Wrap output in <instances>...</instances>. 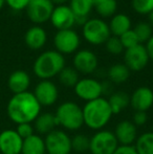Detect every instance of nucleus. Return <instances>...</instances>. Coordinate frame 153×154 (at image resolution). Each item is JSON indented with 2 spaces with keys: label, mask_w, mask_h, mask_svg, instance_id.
<instances>
[{
  "label": "nucleus",
  "mask_w": 153,
  "mask_h": 154,
  "mask_svg": "<svg viewBox=\"0 0 153 154\" xmlns=\"http://www.w3.org/2000/svg\"><path fill=\"white\" fill-rule=\"evenodd\" d=\"M41 105L33 92L25 91L14 94L6 106V112L13 123H34L41 113Z\"/></svg>",
  "instance_id": "1"
},
{
  "label": "nucleus",
  "mask_w": 153,
  "mask_h": 154,
  "mask_svg": "<svg viewBox=\"0 0 153 154\" xmlns=\"http://www.w3.org/2000/svg\"><path fill=\"white\" fill-rule=\"evenodd\" d=\"M82 111L84 125L94 131L104 129L113 116L108 100L103 97L85 103Z\"/></svg>",
  "instance_id": "2"
},
{
  "label": "nucleus",
  "mask_w": 153,
  "mask_h": 154,
  "mask_svg": "<svg viewBox=\"0 0 153 154\" xmlns=\"http://www.w3.org/2000/svg\"><path fill=\"white\" fill-rule=\"evenodd\" d=\"M64 67L65 59L63 55L57 51H46L35 60L33 70L40 80H50L57 77Z\"/></svg>",
  "instance_id": "3"
},
{
  "label": "nucleus",
  "mask_w": 153,
  "mask_h": 154,
  "mask_svg": "<svg viewBox=\"0 0 153 154\" xmlns=\"http://www.w3.org/2000/svg\"><path fill=\"white\" fill-rule=\"evenodd\" d=\"M55 118L58 127H61L64 131H78L84 125L82 107L76 102L65 101L57 107Z\"/></svg>",
  "instance_id": "4"
},
{
  "label": "nucleus",
  "mask_w": 153,
  "mask_h": 154,
  "mask_svg": "<svg viewBox=\"0 0 153 154\" xmlns=\"http://www.w3.org/2000/svg\"><path fill=\"white\" fill-rule=\"evenodd\" d=\"M82 34L84 39L92 45L104 44L111 36L109 25L101 18L88 19L82 26Z\"/></svg>",
  "instance_id": "5"
},
{
  "label": "nucleus",
  "mask_w": 153,
  "mask_h": 154,
  "mask_svg": "<svg viewBox=\"0 0 153 154\" xmlns=\"http://www.w3.org/2000/svg\"><path fill=\"white\" fill-rule=\"evenodd\" d=\"M118 146L115 133L110 130H99L90 136L89 152L91 154H113Z\"/></svg>",
  "instance_id": "6"
},
{
  "label": "nucleus",
  "mask_w": 153,
  "mask_h": 154,
  "mask_svg": "<svg viewBox=\"0 0 153 154\" xmlns=\"http://www.w3.org/2000/svg\"><path fill=\"white\" fill-rule=\"evenodd\" d=\"M44 143L47 154H70L72 152V137L67 132L59 128L45 135Z\"/></svg>",
  "instance_id": "7"
},
{
  "label": "nucleus",
  "mask_w": 153,
  "mask_h": 154,
  "mask_svg": "<svg viewBox=\"0 0 153 154\" xmlns=\"http://www.w3.org/2000/svg\"><path fill=\"white\" fill-rule=\"evenodd\" d=\"M74 91L80 100L87 103L102 97V94L104 93V88H103V83H101L96 79L83 78V79H80L76 84V86L74 87Z\"/></svg>",
  "instance_id": "8"
},
{
  "label": "nucleus",
  "mask_w": 153,
  "mask_h": 154,
  "mask_svg": "<svg viewBox=\"0 0 153 154\" xmlns=\"http://www.w3.org/2000/svg\"><path fill=\"white\" fill-rule=\"evenodd\" d=\"M56 51L61 55H70L78 51L80 46V37L72 29L58 31L54 38Z\"/></svg>",
  "instance_id": "9"
},
{
  "label": "nucleus",
  "mask_w": 153,
  "mask_h": 154,
  "mask_svg": "<svg viewBox=\"0 0 153 154\" xmlns=\"http://www.w3.org/2000/svg\"><path fill=\"white\" fill-rule=\"evenodd\" d=\"M150 59L144 44H137L131 48L125 49L124 64L130 71H142L148 65Z\"/></svg>",
  "instance_id": "10"
},
{
  "label": "nucleus",
  "mask_w": 153,
  "mask_h": 154,
  "mask_svg": "<svg viewBox=\"0 0 153 154\" xmlns=\"http://www.w3.org/2000/svg\"><path fill=\"white\" fill-rule=\"evenodd\" d=\"M55 8L50 0H31L26 8L29 19L36 24H42L50 20Z\"/></svg>",
  "instance_id": "11"
},
{
  "label": "nucleus",
  "mask_w": 153,
  "mask_h": 154,
  "mask_svg": "<svg viewBox=\"0 0 153 154\" xmlns=\"http://www.w3.org/2000/svg\"><path fill=\"white\" fill-rule=\"evenodd\" d=\"M33 93L41 107H50L59 99V89L50 80H41Z\"/></svg>",
  "instance_id": "12"
},
{
  "label": "nucleus",
  "mask_w": 153,
  "mask_h": 154,
  "mask_svg": "<svg viewBox=\"0 0 153 154\" xmlns=\"http://www.w3.org/2000/svg\"><path fill=\"white\" fill-rule=\"evenodd\" d=\"M72 65L79 73L82 75H91L96 70L99 60L96 55L88 49H81L77 51L72 59Z\"/></svg>",
  "instance_id": "13"
},
{
  "label": "nucleus",
  "mask_w": 153,
  "mask_h": 154,
  "mask_svg": "<svg viewBox=\"0 0 153 154\" xmlns=\"http://www.w3.org/2000/svg\"><path fill=\"white\" fill-rule=\"evenodd\" d=\"M50 22L58 31L70 29L76 24V16L68 5H57L53 11Z\"/></svg>",
  "instance_id": "14"
},
{
  "label": "nucleus",
  "mask_w": 153,
  "mask_h": 154,
  "mask_svg": "<svg viewBox=\"0 0 153 154\" xmlns=\"http://www.w3.org/2000/svg\"><path fill=\"white\" fill-rule=\"evenodd\" d=\"M115 133L120 146H132L134 145L137 136V127L132 123V121L124 120L116 124Z\"/></svg>",
  "instance_id": "15"
},
{
  "label": "nucleus",
  "mask_w": 153,
  "mask_h": 154,
  "mask_svg": "<svg viewBox=\"0 0 153 154\" xmlns=\"http://www.w3.org/2000/svg\"><path fill=\"white\" fill-rule=\"evenodd\" d=\"M130 106L134 111H148L153 106V90L147 86H139L130 95Z\"/></svg>",
  "instance_id": "16"
},
{
  "label": "nucleus",
  "mask_w": 153,
  "mask_h": 154,
  "mask_svg": "<svg viewBox=\"0 0 153 154\" xmlns=\"http://www.w3.org/2000/svg\"><path fill=\"white\" fill-rule=\"evenodd\" d=\"M23 140L16 130L8 129L0 133V152L1 154H21Z\"/></svg>",
  "instance_id": "17"
},
{
  "label": "nucleus",
  "mask_w": 153,
  "mask_h": 154,
  "mask_svg": "<svg viewBox=\"0 0 153 154\" xmlns=\"http://www.w3.org/2000/svg\"><path fill=\"white\" fill-rule=\"evenodd\" d=\"M31 85V77L24 70H15L11 73L8 80V86L10 90L14 94L29 91V87Z\"/></svg>",
  "instance_id": "18"
},
{
  "label": "nucleus",
  "mask_w": 153,
  "mask_h": 154,
  "mask_svg": "<svg viewBox=\"0 0 153 154\" xmlns=\"http://www.w3.org/2000/svg\"><path fill=\"white\" fill-rule=\"evenodd\" d=\"M47 41L46 32L43 27L35 25V26L29 27L24 35V42L33 51L42 48Z\"/></svg>",
  "instance_id": "19"
},
{
  "label": "nucleus",
  "mask_w": 153,
  "mask_h": 154,
  "mask_svg": "<svg viewBox=\"0 0 153 154\" xmlns=\"http://www.w3.org/2000/svg\"><path fill=\"white\" fill-rule=\"evenodd\" d=\"M58 124L56 121L55 114L51 112H41L38 118L34 121V129L39 135H47L57 129Z\"/></svg>",
  "instance_id": "20"
},
{
  "label": "nucleus",
  "mask_w": 153,
  "mask_h": 154,
  "mask_svg": "<svg viewBox=\"0 0 153 154\" xmlns=\"http://www.w3.org/2000/svg\"><path fill=\"white\" fill-rule=\"evenodd\" d=\"M21 154H46L44 138L35 133L23 140Z\"/></svg>",
  "instance_id": "21"
},
{
  "label": "nucleus",
  "mask_w": 153,
  "mask_h": 154,
  "mask_svg": "<svg viewBox=\"0 0 153 154\" xmlns=\"http://www.w3.org/2000/svg\"><path fill=\"white\" fill-rule=\"evenodd\" d=\"M111 36L121 37L123 34L131 29V19L126 14H115L112 16L109 23Z\"/></svg>",
  "instance_id": "22"
},
{
  "label": "nucleus",
  "mask_w": 153,
  "mask_h": 154,
  "mask_svg": "<svg viewBox=\"0 0 153 154\" xmlns=\"http://www.w3.org/2000/svg\"><path fill=\"white\" fill-rule=\"evenodd\" d=\"M130 72L131 71L124 63H116L109 67L107 71V77L111 83L123 84L129 79Z\"/></svg>",
  "instance_id": "23"
},
{
  "label": "nucleus",
  "mask_w": 153,
  "mask_h": 154,
  "mask_svg": "<svg viewBox=\"0 0 153 154\" xmlns=\"http://www.w3.org/2000/svg\"><path fill=\"white\" fill-rule=\"evenodd\" d=\"M109 105H110L111 109H112L113 114H118L126 109L129 105H130V95L125 91H115L111 93L110 97H108Z\"/></svg>",
  "instance_id": "24"
},
{
  "label": "nucleus",
  "mask_w": 153,
  "mask_h": 154,
  "mask_svg": "<svg viewBox=\"0 0 153 154\" xmlns=\"http://www.w3.org/2000/svg\"><path fill=\"white\" fill-rule=\"evenodd\" d=\"M133 146L139 154H153V131L139 135Z\"/></svg>",
  "instance_id": "25"
},
{
  "label": "nucleus",
  "mask_w": 153,
  "mask_h": 154,
  "mask_svg": "<svg viewBox=\"0 0 153 154\" xmlns=\"http://www.w3.org/2000/svg\"><path fill=\"white\" fill-rule=\"evenodd\" d=\"M93 8L102 18H108L115 15L118 10L116 0H93Z\"/></svg>",
  "instance_id": "26"
},
{
  "label": "nucleus",
  "mask_w": 153,
  "mask_h": 154,
  "mask_svg": "<svg viewBox=\"0 0 153 154\" xmlns=\"http://www.w3.org/2000/svg\"><path fill=\"white\" fill-rule=\"evenodd\" d=\"M58 79H59L61 85H63L64 87L74 88L80 80V73L74 67L65 66L61 70V72L58 75Z\"/></svg>",
  "instance_id": "27"
},
{
  "label": "nucleus",
  "mask_w": 153,
  "mask_h": 154,
  "mask_svg": "<svg viewBox=\"0 0 153 154\" xmlns=\"http://www.w3.org/2000/svg\"><path fill=\"white\" fill-rule=\"evenodd\" d=\"M68 6L76 17H88L93 8V0H70Z\"/></svg>",
  "instance_id": "28"
},
{
  "label": "nucleus",
  "mask_w": 153,
  "mask_h": 154,
  "mask_svg": "<svg viewBox=\"0 0 153 154\" xmlns=\"http://www.w3.org/2000/svg\"><path fill=\"white\" fill-rule=\"evenodd\" d=\"M90 137L84 133H77L72 137V150L76 153H85L89 151Z\"/></svg>",
  "instance_id": "29"
},
{
  "label": "nucleus",
  "mask_w": 153,
  "mask_h": 154,
  "mask_svg": "<svg viewBox=\"0 0 153 154\" xmlns=\"http://www.w3.org/2000/svg\"><path fill=\"white\" fill-rule=\"evenodd\" d=\"M135 35H136L137 39H139V43H147L149 41V39L153 36L152 34V27L149 23L147 22H139L135 25V27L133 29Z\"/></svg>",
  "instance_id": "30"
},
{
  "label": "nucleus",
  "mask_w": 153,
  "mask_h": 154,
  "mask_svg": "<svg viewBox=\"0 0 153 154\" xmlns=\"http://www.w3.org/2000/svg\"><path fill=\"white\" fill-rule=\"evenodd\" d=\"M131 6L137 14H151L153 12V0H131Z\"/></svg>",
  "instance_id": "31"
},
{
  "label": "nucleus",
  "mask_w": 153,
  "mask_h": 154,
  "mask_svg": "<svg viewBox=\"0 0 153 154\" xmlns=\"http://www.w3.org/2000/svg\"><path fill=\"white\" fill-rule=\"evenodd\" d=\"M106 45V49L109 54L111 55H120L125 51V48L123 47L122 42H121L120 38L115 36H110L109 39L105 43Z\"/></svg>",
  "instance_id": "32"
},
{
  "label": "nucleus",
  "mask_w": 153,
  "mask_h": 154,
  "mask_svg": "<svg viewBox=\"0 0 153 154\" xmlns=\"http://www.w3.org/2000/svg\"><path fill=\"white\" fill-rule=\"evenodd\" d=\"M118 38H120L123 47H124L125 49L131 48V47L135 46V45L141 44L139 39H137L136 35H135V32L132 29H131L130 31L126 32L125 34H123L122 36L118 37Z\"/></svg>",
  "instance_id": "33"
},
{
  "label": "nucleus",
  "mask_w": 153,
  "mask_h": 154,
  "mask_svg": "<svg viewBox=\"0 0 153 154\" xmlns=\"http://www.w3.org/2000/svg\"><path fill=\"white\" fill-rule=\"evenodd\" d=\"M16 132L22 140H25L35 134V129H34V125H32V123H23L17 125Z\"/></svg>",
  "instance_id": "34"
},
{
  "label": "nucleus",
  "mask_w": 153,
  "mask_h": 154,
  "mask_svg": "<svg viewBox=\"0 0 153 154\" xmlns=\"http://www.w3.org/2000/svg\"><path fill=\"white\" fill-rule=\"evenodd\" d=\"M31 0H5V3L14 11H22L26 10Z\"/></svg>",
  "instance_id": "35"
},
{
  "label": "nucleus",
  "mask_w": 153,
  "mask_h": 154,
  "mask_svg": "<svg viewBox=\"0 0 153 154\" xmlns=\"http://www.w3.org/2000/svg\"><path fill=\"white\" fill-rule=\"evenodd\" d=\"M148 121L147 112L144 111H135L132 116V123L134 124L136 127L139 126H144Z\"/></svg>",
  "instance_id": "36"
},
{
  "label": "nucleus",
  "mask_w": 153,
  "mask_h": 154,
  "mask_svg": "<svg viewBox=\"0 0 153 154\" xmlns=\"http://www.w3.org/2000/svg\"><path fill=\"white\" fill-rule=\"evenodd\" d=\"M113 154H139L135 150L134 146H118Z\"/></svg>",
  "instance_id": "37"
},
{
  "label": "nucleus",
  "mask_w": 153,
  "mask_h": 154,
  "mask_svg": "<svg viewBox=\"0 0 153 154\" xmlns=\"http://www.w3.org/2000/svg\"><path fill=\"white\" fill-rule=\"evenodd\" d=\"M146 49H147V53L149 55V59L153 61V36L146 43Z\"/></svg>",
  "instance_id": "38"
},
{
  "label": "nucleus",
  "mask_w": 153,
  "mask_h": 154,
  "mask_svg": "<svg viewBox=\"0 0 153 154\" xmlns=\"http://www.w3.org/2000/svg\"><path fill=\"white\" fill-rule=\"evenodd\" d=\"M51 2H53L54 5H63V4H65V2L67 1V0H50Z\"/></svg>",
  "instance_id": "39"
},
{
  "label": "nucleus",
  "mask_w": 153,
  "mask_h": 154,
  "mask_svg": "<svg viewBox=\"0 0 153 154\" xmlns=\"http://www.w3.org/2000/svg\"><path fill=\"white\" fill-rule=\"evenodd\" d=\"M4 3H5V0H0V10L3 8Z\"/></svg>",
  "instance_id": "40"
},
{
  "label": "nucleus",
  "mask_w": 153,
  "mask_h": 154,
  "mask_svg": "<svg viewBox=\"0 0 153 154\" xmlns=\"http://www.w3.org/2000/svg\"><path fill=\"white\" fill-rule=\"evenodd\" d=\"M149 19H150V21H151V23L153 24V12L151 13V14H149Z\"/></svg>",
  "instance_id": "41"
},
{
  "label": "nucleus",
  "mask_w": 153,
  "mask_h": 154,
  "mask_svg": "<svg viewBox=\"0 0 153 154\" xmlns=\"http://www.w3.org/2000/svg\"><path fill=\"white\" fill-rule=\"evenodd\" d=\"M46 154H47V153H46Z\"/></svg>",
  "instance_id": "42"
}]
</instances>
